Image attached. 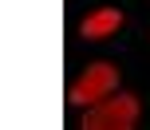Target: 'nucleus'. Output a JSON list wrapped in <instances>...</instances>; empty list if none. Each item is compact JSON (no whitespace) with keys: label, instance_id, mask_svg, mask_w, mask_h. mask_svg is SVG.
Instances as JSON below:
<instances>
[{"label":"nucleus","instance_id":"obj_1","mask_svg":"<svg viewBox=\"0 0 150 130\" xmlns=\"http://www.w3.org/2000/svg\"><path fill=\"white\" fill-rule=\"evenodd\" d=\"M134 122H138V99L119 95V99H103L99 107H91L83 130H134Z\"/></svg>","mask_w":150,"mask_h":130},{"label":"nucleus","instance_id":"obj_2","mask_svg":"<svg viewBox=\"0 0 150 130\" xmlns=\"http://www.w3.org/2000/svg\"><path fill=\"white\" fill-rule=\"evenodd\" d=\"M115 83H119V71H115L111 63H95V67H87V75L67 91V103H75V107H99V103L115 91Z\"/></svg>","mask_w":150,"mask_h":130},{"label":"nucleus","instance_id":"obj_3","mask_svg":"<svg viewBox=\"0 0 150 130\" xmlns=\"http://www.w3.org/2000/svg\"><path fill=\"white\" fill-rule=\"evenodd\" d=\"M119 24H122V12L103 8V12H91L87 20H83V36L87 39H107L111 32H119Z\"/></svg>","mask_w":150,"mask_h":130}]
</instances>
